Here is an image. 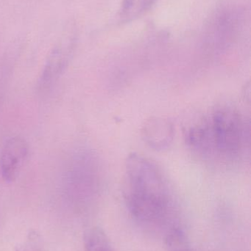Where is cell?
Wrapping results in <instances>:
<instances>
[{"label":"cell","mask_w":251,"mask_h":251,"mask_svg":"<svg viewBox=\"0 0 251 251\" xmlns=\"http://www.w3.org/2000/svg\"><path fill=\"white\" fill-rule=\"evenodd\" d=\"M85 251H113L109 237L100 227H92L84 232Z\"/></svg>","instance_id":"9c48e42d"},{"label":"cell","mask_w":251,"mask_h":251,"mask_svg":"<svg viewBox=\"0 0 251 251\" xmlns=\"http://www.w3.org/2000/svg\"><path fill=\"white\" fill-rule=\"evenodd\" d=\"M157 0H124L119 13L122 23L132 22L152 8Z\"/></svg>","instance_id":"ba28073f"},{"label":"cell","mask_w":251,"mask_h":251,"mask_svg":"<svg viewBox=\"0 0 251 251\" xmlns=\"http://www.w3.org/2000/svg\"><path fill=\"white\" fill-rule=\"evenodd\" d=\"M249 122L229 107L216 109L192 126L187 143L196 154L215 163L234 165L246 156L249 149Z\"/></svg>","instance_id":"6da1fadb"},{"label":"cell","mask_w":251,"mask_h":251,"mask_svg":"<svg viewBox=\"0 0 251 251\" xmlns=\"http://www.w3.org/2000/svg\"><path fill=\"white\" fill-rule=\"evenodd\" d=\"M15 251H46L42 236L37 230H29L26 240L16 246Z\"/></svg>","instance_id":"8fae6325"},{"label":"cell","mask_w":251,"mask_h":251,"mask_svg":"<svg viewBox=\"0 0 251 251\" xmlns=\"http://www.w3.org/2000/svg\"><path fill=\"white\" fill-rule=\"evenodd\" d=\"M124 197L131 215L141 222L165 219L172 205L165 176L142 155L132 153L125 162Z\"/></svg>","instance_id":"7a4b0ae2"},{"label":"cell","mask_w":251,"mask_h":251,"mask_svg":"<svg viewBox=\"0 0 251 251\" xmlns=\"http://www.w3.org/2000/svg\"><path fill=\"white\" fill-rule=\"evenodd\" d=\"M29 154L27 140L19 135L6 140L0 151V174L6 182H13L19 176Z\"/></svg>","instance_id":"8992f818"},{"label":"cell","mask_w":251,"mask_h":251,"mask_svg":"<svg viewBox=\"0 0 251 251\" xmlns=\"http://www.w3.org/2000/svg\"><path fill=\"white\" fill-rule=\"evenodd\" d=\"M77 37L73 29L66 30L47 57L37 82L39 94H47L62 77L73 57Z\"/></svg>","instance_id":"5b68a950"},{"label":"cell","mask_w":251,"mask_h":251,"mask_svg":"<svg viewBox=\"0 0 251 251\" xmlns=\"http://www.w3.org/2000/svg\"><path fill=\"white\" fill-rule=\"evenodd\" d=\"M142 136L150 147L156 150H163L173 140V126L167 119L154 118L147 121L143 126Z\"/></svg>","instance_id":"52a82bcc"},{"label":"cell","mask_w":251,"mask_h":251,"mask_svg":"<svg viewBox=\"0 0 251 251\" xmlns=\"http://www.w3.org/2000/svg\"><path fill=\"white\" fill-rule=\"evenodd\" d=\"M244 22L245 13L240 7L226 6L218 9L206 24L205 46L212 52H222L238 38Z\"/></svg>","instance_id":"277c9868"},{"label":"cell","mask_w":251,"mask_h":251,"mask_svg":"<svg viewBox=\"0 0 251 251\" xmlns=\"http://www.w3.org/2000/svg\"><path fill=\"white\" fill-rule=\"evenodd\" d=\"M104 176L101 159L87 147L78 148L70 153L61 172L63 195L70 204L83 208L98 196Z\"/></svg>","instance_id":"3957f363"},{"label":"cell","mask_w":251,"mask_h":251,"mask_svg":"<svg viewBox=\"0 0 251 251\" xmlns=\"http://www.w3.org/2000/svg\"><path fill=\"white\" fill-rule=\"evenodd\" d=\"M166 248L167 251H192L185 233L178 227L172 228L167 235Z\"/></svg>","instance_id":"30bf717a"}]
</instances>
